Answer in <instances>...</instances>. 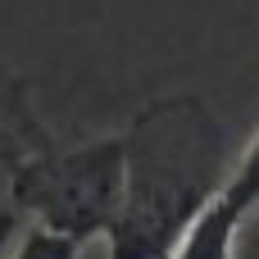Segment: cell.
Here are the masks:
<instances>
[{"instance_id":"obj_1","label":"cell","mask_w":259,"mask_h":259,"mask_svg":"<svg viewBox=\"0 0 259 259\" xmlns=\"http://www.w3.org/2000/svg\"><path fill=\"white\" fill-rule=\"evenodd\" d=\"M123 137V205L109 259H173L228 173V132L200 96H159Z\"/></svg>"},{"instance_id":"obj_2","label":"cell","mask_w":259,"mask_h":259,"mask_svg":"<svg viewBox=\"0 0 259 259\" xmlns=\"http://www.w3.org/2000/svg\"><path fill=\"white\" fill-rule=\"evenodd\" d=\"M5 196L14 219L87 250L109 237L123 205V137H91L68 150L46 141L5 164Z\"/></svg>"},{"instance_id":"obj_3","label":"cell","mask_w":259,"mask_h":259,"mask_svg":"<svg viewBox=\"0 0 259 259\" xmlns=\"http://www.w3.org/2000/svg\"><path fill=\"white\" fill-rule=\"evenodd\" d=\"M250 214H259V132L228 164L214 200L200 209V219L191 223L173 259H237V241Z\"/></svg>"},{"instance_id":"obj_4","label":"cell","mask_w":259,"mask_h":259,"mask_svg":"<svg viewBox=\"0 0 259 259\" xmlns=\"http://www.w3.org/2000/svg\"><path fill=\"white\" fill-rule=\"evenodd\" d=\"M46 141H50V132L36 123L23 77H14V73L0 64V164H9V159H18V155L46 146Z\"/></svg>"},{"instance_id":"obj_5","label":"cell","mask_w":259,"mask_h":259,"mask_svg":"<svg viewBox=\"0 0 259 259\" xmlns=\"http://www.w3.org/2000/svg\"><path fill=\"white\" fill-rule=\"evenodd\" d=\"M5 259H82V246H73L64 237H50L41 228H23Z\"/></svg>"},{"instance_id":"obj_6","label":"cell","mask_w":259,"mask_h":259,"mask_svg":"<svg viewBox=\"0 0 259 259\" xmlns=\"http://www.w3.org/2000/svg\"><path fill=\"white\" fill-rule=\"evenodd\" d=\"M9 219H14V214H5V219H0V232H5V223H9Z\"/></svg>"}]
</instances>
